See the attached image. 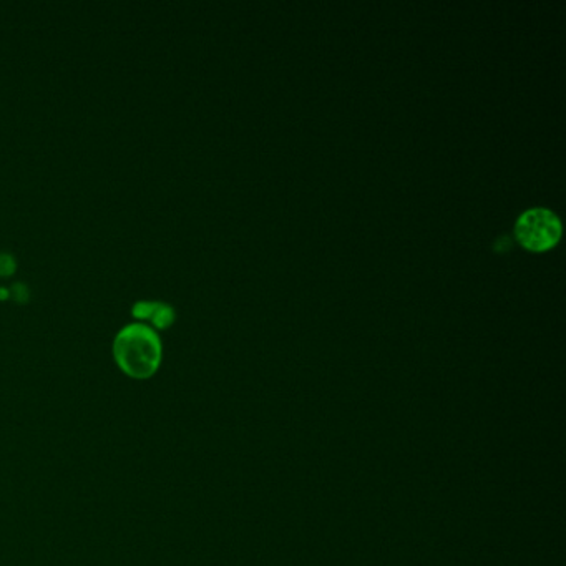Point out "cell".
Masks as SVG:
<instances>
[{
    "instance_id": "1",
    "label": "cell",
    "mask_w": 566,
    "mask_h": 566,
    "mask_svg": "<svg viewBox=\"0 0 566 566\" xmlns=\"http://www.w3.org/2000/svg\"><path fill=\"white\" fill-rule=\"evenodd\" d=\"M115 360L133 378H148L162 362V341L145 324H130L118 332L113 344Z\"/></svg>"
},
{
    "instance_id": "2",
    "label": "cell",
    "mask_w": 566,
    "mask_h": 566,
    "mask_svg": "<svg viewBox=\"0 0 566 566\" xmlns=\"http://www.w3.org/2000/svg\"><path fill=\"white\" fill-rule=\"evenodd\" d=\"M561 233L560 218L546 208L528 209L515 222L516 241L532 253H543L556 246Z\"/></svg>"
},
{
    "instance_id": "3",
    "label": "cell",
    "mask_w": 566,
    "mask_h": 566,
    "mask_svg": "<svg viewBox=\"0 0 566 566\" xmlns=\"http://www.w3.org/2000/svg\"><path fill=\"white\" fill-rule=\"evenodd\" d=\"M151 320H153V324L160 329L168 327V325H171L173 320H175V311H173V307L168 304H157L155 313L151 316Z\"/></svg>"
},
{
    "instance_id": "4",
    "label": "cell",
    "mask_w": 566,
    "mask_h": 566,
    "mask_svg": "<svg viewBox=\"0 0 566 566\" xmlns=\"http://www.w3.org/2000/svg\"><path fill=\"white\" fill-rule=\"evenodd\" d=\"M155 307H157V302H138L133 307V316L138 319H151Z\"/></svg>"
},
{
    "instance_id": "5",
    "label": "cell",
    "mask_w": 566,
    "mask_h": 566,
    "mask_svg": "<svg viewBox=\"0 0 566 566\" xmlns=\"http://www.w3.org/2000/svg\"><path fill=\"white\" fill-rule=\"evenodd\" d=\"M15 271V261L10 254H0V276H10Z\"/></svg>"
},
{
    "instance_id": "6",
    "label": "cell",
    "mask_w": 566,
    "mask_h": 566,
    "mask_svg": "<svg viewBox=\"0 0 566 566\" xmlns=\"http://www.w3.org/2000/svg\"><path fill=\"white\" fill-rule=\"evenodd\" d=\"M13 291L17 292L15 297H17V299H19V301L29 299V292H27V289H25L24 284H17V286L13 288Z\"/></svg>"
}]
</instances>
